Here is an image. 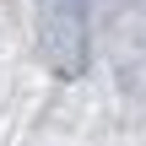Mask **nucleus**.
Masks as SVG:
<instances>
[{
  "instance_id": "nucleus-1",
  "label": "nucleus",
  "mask_w": 146,
  "mask_h": 146,
  "mask_svg": "<svg viewBox=\"0 0 146 146\" xmlns=\"http://www.w3.org/2000/svg\"><path fill=\"white\" fill-rule=\"evenodd\" d=\"M43 5H49V11H54V5H65V0H43ZM65 16H76V11H70V5H65Z\"/></svg>"
}]
</instances>
